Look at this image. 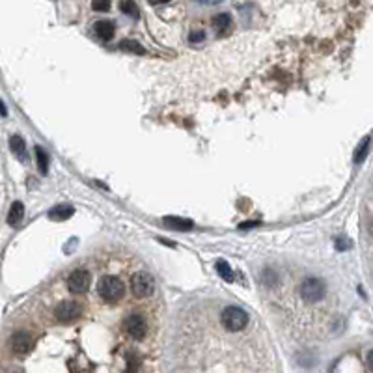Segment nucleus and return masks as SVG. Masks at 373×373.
<instances>
[{
  "label": "nucleus",
  "instance_id": "nucleus-1",
  "mask_svg": "<svg viewBox=\"0 0 373 373\" xmlns=\"http://www.w3.org/2000/svg\"><path fill=\"white\" fill-rule=\"evenodd\" d=\"M97 291L104 300L109 302H116L125 293V286L118 276H103L101 282L97 284Z\"/></svg>",
  "mask_w": 373,
  "mask_h": 373
},
{
  "label": "nucleus",
  "instance_id": "nucleus-2",
  "mask_svg": "<svg viewBox=\"0 0 373 373\" xmlns=\"http://www.w3.org/2000/svg\"><path fill=\"white\" fill-rule=\"evenodd\" d=\"M221 319H222V325L230 332L243 331L246 325H248V313L243 308H239V306H228L226 310L222 312Z\"/></svg>",
  "mask_w": 373,
  "mask_h": 373
},
{
  "label": "nucleus",
  "instance_id": "nucleus-3",
  "mask_svg": "<svg viewBox=\"0 0 373 373\" xmlns=\"http://www.w3.org/2000/svg\"><path fill=\"white\" fill-rule=\"evenodd\" d=\"M327 293V286H325L323 280L319 278H306L302 284H300V297L306 300V302H317L321 300Z\"/></svg>",
  "mask_w": 373,
  "mask_h": 373
},
{
  "label": "nucleus",
  "instance_id": "nucleus-4",
  "mask_svg": "<svg viewBox=\"0 0 373 373\" xmlns=\"http://www.w3.org/2000/svg\"><path fill=\"white\" fill-rule=\"evenodd\" d=\"M153 288H155V280L153 276L147 273V271H140L133 276L131 280V291L135 297L138 299H144V297H149L153 293Z\"/></svg>",
  "mask_w": 373,
  "mask_h": 373
},
{
  "label": "nucleus",
  "instance_id": "nucleus-5",
  "mask_svg": "<svg viewBox=\"0 0 373 373\" xmlns=\"http://www.w3.org/2000/svg\"><path fill=\"white\" fill-rule=\"evenodd\" d=\"M90 284H92V275L88 273L86 269H77L73 271L68 278V289L71 291L73 295H82L88 291L90 288Z\"/></svg>",
  "mask_w": 373,
  "mask_h": 373
},
{
  "label": "nucleus",
  "instance_id": "nucleus-6",
  "mask_svg": "<svg viewBox=\"0 0 373 373\" xmlns=\"http://www.w3.org/2000/svg\"><path fill=\"white\" fill-rule=\"evenodd\" d=\"M123 327H125V331H127L129 336H133L135 340H142V338L147 334V323L140 313H131V315L123 321Z\"/></svg>",
  "mask_w": 373,
  "mask_h": 373
},
{
  "label": "nucleus",
  "instance_id": "nucleus-7",
  "mask_svg": "<svg viewBox=\"0 0 373 373\" xmlns=\"http://www.w3.org/2000/svg\"><path fill=\"white\" fill-rule=\"evenodd\" d=\"M55 313L56 319L62 323H73L80 315V304H77L75 300H62L60 304L56 306Z\"/></svg>",
  "mask_w": 373,
  "mask_h": 373
},
{
  "label": "nucleus",
  "instance_id": "nucleus-8",
  "mask_svg": "<svg viewBox=\"0 0 373 373\" xmlns=\"http://www.w3.org/2000/svg\"><path fill=\"white\" fill-rule=\"evenodd\" d=\"M10 345H12V351L19 356H25L30 353L32 349V338L28 332H15L10 340Z\"/></svg>",
  "mask_w": 373,
  "mask_h": 373
},
{
  "label": "nucleus",
  "instance_id": "nucleus-9",
  "mask_svg": "<svg viewBox=\"0 0 373 373\" xmlns=\"http://www.w3.org/2000/svg\"><path fill=\"white\" fill-rule=\"evenodd\" d=\"M93 32H95V36H97L101 41H109V39H112V36H114V25H112L111 21H97V23L93 25Z\"/></svg>",
  "mask_w": 373,
  "mask_h": 373
},
{
  "label": "nucleus",
  "instance_id": "nucleus-10",
  "mask_svg": "<svg viewBox=\"0 0 373 373\" xmlns=\"http://www.w3.org/2000/svg\"><path fill=\"white\" fill-rule=\"evenodd\" d=\"M23 217H25V205L21 202H15L10 207V213H8V224L10 226H17L19 222L23 221Z\"/></svg>",
  "mask_w": 373,
  "mask_h": 373
},
{
  "label": "nucleus",
  "instance_id": "nucleus-11",
  "mask_svg": "<svg viewBox=\"0 0 373 373\" xmlns=\"http://www.w3.org/2000/svg\"><path fill=\"white\" fill-rule=\"evenodd\" d=\"M168 228H174V230H192V221L189 219H181V217H165L163 221Z\"/></svg>",
  "mask_w": 373,
  "mask_h": 373
},
{
  "label": "nucleus",
  "instance_id": "nucleus-12",
  "mask_svg": "<svg viewBox=\"0 0 373 373\" xmlns=\"http://www.w3.org/2000/svg\"><path fill=\"white\" fill-rule=\"evenodd\" d=\"M75 209L69 207V205H56L49 211V217L52 221H66L69 217H73Z\"/></svg>",
  "mask_w": 373,
  "mask_h": 373
},
{
  "label": "nucleus",
  "instance_id": "nucleus-13",
  "mask_svg": "<svg viewBox=\"0 0 373 373\" xmlns=\"http://www.w3.org/2000/svg\"><path fill=\"white\" fill-rule=\"evenodd\" d=\"M10 147H12V151L15 153L21 161L26 159V146H25V140H23L21 136L13 135L12 138H10Z\"/></svg>",
  "mask_w": 373,
  "mask_h": 373
},
{
  "label": "nucleus",
  "instance_id": "nucleus-14",
  "mask_svg": "<svg viewBox=\"0 0 373 373\" xmlns=\"http://www.w3.org/2000/svg\"><path fill=\"white\" fill-rule=\"evenodd\" d=\"M230 25H232V17L228 13H219V15L213 17V26L219 32H224Z\"/></svg>",
  "mask_w": 373,
  "mask_h": 373
},
{
  "label": "nucleus",
  "instance_id": "nucleus-15",
  "mask_svg": "<svg viewBox=\"0 0 373 373\" xmlns=\"http://www.w3.org/2000/svg\"><path fill=\"white\" fill-rule=\"evenodd\" d=\"M34 153H36L37 168H39V172H41V174H47V168H49V157H47V153L43 151V147H39V146H36Z\"/></svg>",
  "mask_w": 373,
  "mask_h": 373
},
{
  "label": "nucleus",
  "instance_id": "nucleus-16",
  "mask_svg": "<svg viewBox=\"0 0 373 373\" xmlns=\"http://www.w3.org/2000/svg\"><path fill=\"white\" fill-rule=\"evenodd\" d=\"M217 273H219V275H221V278H224L226 282H232L233 280V271H232V267H230V265H228L224 259H219V261H217Z\"/></svg>",
  "mask_w": 373,
  "mask_h": 373
},
{
  "label": "nucleus",
  "instance_id": "nucleus-17",
  "mask_svg": "<svg viewBox=\"0 0 373 373\" xmlns=\"http://www.w3.org/2000/svg\"><path fill=\"white\" fill-rule=\"evenodd\" d=\"M120 47H122L123 50H129V52H136V55H144V52H146L140 43L133 41V39H125V41H122Z\"/></svg>",
  "mask_w": 373,
  "mask_h": 373
},
{
  "label": "nucleus",
  "instance_id": "nucleus-18",
  "mask_svg": "<svg viewBox=\"0 0 373 373\" xmlns=\"http://www.w3.org/2000/svg\"><path fill=\"white\" fill-rule=\"evenodd\" d=\"M367 146H369V136H366V138H364V142H362V146H358V149H356V153H355V163H362V161H364L367 149H369Z\"/></svg>",
  "mask_w": 373,
  "mask_h": 373
},
{
  "label": "nucleus",
  "instance_id": "nucleus-19",
  "mask_svg": "<svg viewBox=\"0 0 373 373\" xmlns=\"http://www.w3.org/2000/svg\"><path fill=\"white\" fill-rule=\"evenodd\" d=\"M120 10L127 13L129 17H138V8L133 2H120Z\"/></svg>",
  "mask_w": 373,
  "mask_h": 373
},
{
  "label": "nucleus",
  "instance_id": "nucleus-20",
  "mask_svg": "<svg viewBox=\"0 0 373 373\" xmlns=\"http://www.w3.org/2000/svg\"><path fill=\"white\" fill-rule=\"evenodd\" d=\"M189 39H190V43H200L205 39V34H203L202 30H194V32H190Z\"/></svg>",
  "mask_w": 373,
  "mask_h": 373
},
{
  "label": "nucleus",
  "instance_id": "nucleus-21",
  "mask_svg": "<svg viewBox=\"0 0 373 373\" xmlns=\"http://www.w3.org/2000/svg\"><path fill=\"white\" fill-rule=\"evenodd\" d=\"M336 248L338 250H345V248H351V241H347V239L340 237L336 241Z\"/></svg>",
  "mask_w": 373,
  "mask_h": 373
},
{
  "label": "nucleus",
  "instance_id": "nucleus-22",
  "mask_svg": "<svg viewBox=\"0 0 373 373\" xmlns=\"http://www.w3.org/2000/svg\"><path fill=\"white\" fill-rule=\"evenodd\" d=\"M92 8L93 10H97V12H106V10L111 8V2H93Z\"/></svg>",
  "mask_w": 373,
  "mask_h": 373
},
{
  "label": "nucleus",
  "instance_id": "nucleus-23",
  "mask_svg": "<svg viewBox=\"0 0 373 373\" xmlns=\"http://www.w3.org/2000/svg\"><path fill=\"white\" fill-rule=\"evenodd\" d=\"M136 366H138V362H135V356L131 355L129 356V373H135Z\"/></svg>",
  "mask_w": 373,
  "mask_h": 373
},
{
  "label": "nucleus",
  "instance_id": "nucleus-24",
  "mask_svg": "<svg viewBox=\"0 0 373 373\" xmlns=\"http://www.w3.org/2000/svg\"><path fill=\"white\" fill-rule=\"evenodd\" d=\"M0 114H2V116H6V106H4L2 101H0Z\"/></svg>",
  "mask_w": 373,
  "mask_h": 373
},
{
  "label": "nucleus",
  "instance_id": "nucleus-25",
  "mask_svg": "<svg viewBox=\"0 0 373 373\" xmlns=\"http://www.w3.org/2000/svg\"><path fill=\"white\" fill-rule=\"evenodd\" d=\"M252 226H257V222H248V224H243V230H245V228H252Z\"/></svg>",
  "mask_w": 373,
  "mask_h": 373
}]
</instances>
